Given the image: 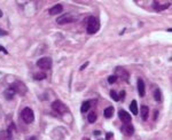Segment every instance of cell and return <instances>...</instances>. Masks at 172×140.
<instances>
[{
  "label": "cell",
  "mask_w": 172,
  "mask_h": 140,
  "mask_svg": "<svg viewBox=\"0 0 172 140\" xmlns=\"http://www.w3.org/2000/svg\"><path fill=\"white\" fill-rule=\"evenodd\" d=\"M87 32L90 33V35H93L95 32H98L100 29V22L99 20L95 18V16H91L88 18L87 20Z\"/></svg>",
  "instance_id": "1"
},
{
  "label": "cell",
  "mask_w": 172,
  "mask_h": 140,
  "mask_svg": "<svg viewBox=\"0 0 172 140\" xmlns=\"http://www.w3.org/2000/svg\"><path fill=\"white\" fill-rule=\"evenodd\" d=\"M10 88L14 90L15 94H18V95H25V93L28 92V88L25 86V84L23 83V82H20V80L14 82L10 85Z\"/></svg>",
  "instance_id": "2"
},
{
  "label": "cell",
  "mask_w": 172,
  "mask_h": 140,
  "mask_svg": "<svg viewBox=\"0 0 172 140\" xmlns=\"http://www.w3.org/2000/svg\"><path fill=\"white\" fill-rule=\"evenodd\" d=\"M52 109L59 115H64L65 113H68V107L60 100H56L52 103Z\"/></svg>",
  "instance_id": "3"
},
{
  "label": "cell",
  "mask_w": 172,
  "mask_h": 140,
  "mask_svg": "<svg viewBox=\"0 0 172 140\" xmlns=\"http://www.w3.org/2000/svg\"><path fill=\"white\" fill-rule=\"evenodd\" d=\"M21 117H22V119L24 121V123H26V124H30V123H32L34 121L33 111H32V109L29 108V107H26V108H24V109L22 110Z\"/></svg>",
  "instance_id": "4"
},
{
  "label": "cell",
  "mask_w": 172,
  "mask_h": 140,
  "mask_svg": "<svg viewBox=\"0 0 172 140\" xmlns=\"http://www.w3.org/2000/svg\"><path fill=\"white\" fill-rule=\"evenodd\" d=\"M76 20H77V16H76V15H73V14H71V13H67L57 18L56 22L59 23V24H68V23L75 22Z\"/></svg>",
  "instance_id": "5"
},
{
  "label": "cell",
  "mask_w": 172,
  "mask_h": 140,
  "mask_svg": "<svg viewBox=\"0 0 172 140\" xmlns=\"http://www.w3.org/2000/svg\"><path fill=\"white\" fill-rule=\"evenodd\" d=\"M37 66L43 70H48L52 68V59L51 57H41L37 61Z\"/></svg>",
  "instance_id": "6"
},
{
  "label": "cell",
  "mask_w": 172,
  "mask_h": 140,
  "mask_svg": "<svg viewBox=\"0 0 172 140\" xmlns=\"http://www.w3.org/2000/svg\"><path fill=\"white\" fill-rule=\"evenodd\" d=\"M116 76L117 78L119 77L120 79H123L124 82H129V78H130V74L124 69V68H122V67H118L116 68Z\"/></svg>",
  "instance_id": "7"
},
{
  "label": "cell",
  "mask_w": 172,
  "mask_h": 140,
  "mask_svg": "<svg viewBox=\"0 0 172 140\" xmlns=\"http://www.w3.org/2000/svg\"><path fill=\"white\" fill-rule=\"evenodd\" d=\"M120 130H122V132L124 133L125 136H129V137L132 136L134 133V127L131 123H124L122 125V127H120Z\"/></svg>",
  "instance_id": "8"
},
{
  "label": "cell",
  "mask_w": 172,
  "mask_h": 140,
  "mask_svg": "<svg viewBox=\"0 0 172 140\" xmlns=\"http://www.w3.org/2000/svg\"><path fill=\"white\" fill-rule=\"evenodd\" d=\"M118 117H119V119L122 121L123 123H131V115L127 113V111H125V110H119L118 111Z\"/></svg>",
  "instance_id": "9"
},
{
  "label": "cell",
  "mask_w": 172,
  "mask_h": 140,
  "mask_svg": "<svg viewBox=\"0 0 172 140\" xmlns=\"http://www.w3.org/2000/svg\"><path fill=\"white\" fill-rule=\"evenodd\" d=\"M137 86H138V92H139V95L145 96V92H146V85H145V82H143L141 78L138 79Z\"/></svg>",
  "instance_id": "10"
},
{
  "label": "cell",
  "mask_w": 172,
  "mask_h": 140,
  "mask_svg": "<svg viewBox=\"0 0 172 140\" xmlns=\"http://www.w3.org/2000/svg\"><path fill=\"white\" fill-rule=\"evenodd\" d=\"M153 7H154L155 10L161 12V10H164V9H166L168 7H170V2H166V4L161 5L158 1H155V2H153Z\"/></svg>",
  "instance_id": "11"
},
{
  "label": "cell",
  "mask_w": 172,
  "mask_h": 140,
  "mask_svg": "<svg viewBox=\"0 0 172 140\" xmlns=\"http://www.w3.org/2000/svg\"><path fill=\"white\" fill-rule=\"evenodd\" d=\"M63 12V7H62V5L57 4L55 6H53L51 9H49V14L51 15H57V14H60Z\"/></svg>",
  "instance_id": "12"
},
{
  "label": "cell",
  "mask_w": 172,
  "mask_h": 140,
  "mask_svg": "<svg viewBox=\"0 0 172 140\" xmlns=\"http://www.w3.org/2000/svg\"><path fill=\"white\" fill-rule=\"evenodd\" d=\"M14 95H15V92H14V90L10 86H9L8 88H6L4 92V96L5 99H7V100H12L14 98Z\"/></svg>",
  "instance_id": "13"
},
{
  "label": "cell",
  "mask_w": 172,
  "mask_h": 140,
  "mask_svg": "<svg viewBox=\"0 0 172 140\" xmlns=\"http://www.w3.org/2000/svg\"><path fill=\"white\" fill-rule=\"evenodd\" d=\"M140 114H141V117L143 121H147V118H148V115H149V108L147 107V106L142 105L141 108H140Z\"/></svg>",
  "instance_id": "14"
},
{
  "label": "cell",
  "mask_w": 172,
  "mask_h": 140,
  "mask_svg": "<svg viewBox=\"0 0 172 140\" xmlns=\"http://www.w3.org/2000/svg\"><path fill=\"white\" fill-rule=\"evenodd\" d=\"M91 106H92V101H91V100L85 101V102H83L82 108H80V110H82V113H86L87 110H90Z\"/></svg>",
  "instance_id": "15"
},
{
  "label": "cell",
  "mask_w": 172,
  "mask_h": 140,
  "mask_svg": "<svg viewBox=\"0 0 172 140\" xmlns=\"http://www.w3.org/2000/svg\"><path fill=\"white\" fill-rule=\"evenodd\" d=\"M0 140H12V134H10V131L7 132H1L0 133Z\"/></svg>",
  "instance_id": "16"
},
{
  "label": "cell",
  "mask_w": 172,
  "mask_h": 140,
  "mask_svg": "<svg viewBox=\"0 0 172 140\" xmlns=\"http://www.w3.org/2000/svg\"><path fill=\"white\" fill-rule=\"evenodd\" d=\"M103 114H104V117L107 118L112 117V115H114V107H108V108H106L104 111H103Z\"/></svg>",
  "instance_id": "17"
},
{
  "label": "cell",
  "mask_w": 172,
  "mask_h": 140,
  "mask_svg": "<svg viewBox=\"0 0 172 140\" xmlns=\"http://www.w3.org/2000/svg\"><path fill=\"white\" fill-rule=\"evenodd\" d=\"M130 109L132 111V114L133 115H138V105H137V101L133 100L131 102V105H130Z\"/></svg>",
  "instance_id": "18"
},
{
  "label": "cell",
  "mask_w": 172,
  "mask_h": 140,
  "mask_svg": "<svg viewBox=\"0 0 172 140\" xmlns=\"http://www.w3.org/2000/svg\"><path fill=\"white\" fill-rule=\"evenodd\" d=\"M154 98L157 102H161V101H162V93H161V90H159V88H156V90H155Z\"/></svg>",
  "instance_id": "19"
},
{
  "label": "cell",
  "mask_w": 172,
  "mask_h": 140,
  "mask_svg": "<svg viewBox=\"0 0 172 140\" xmlns=\"http://www.w3.org/2000/svg\"><path fill=\"white\" fill-rule=\"evenodd\" d=\"M33 78L36 80H41V79L46 78V74L45 72H37V74L33 75Z\"/></svg>",
  "instance_id": "20"
},
{
  "label": "cell",
  "mask_w": 172,
  "mask_h": 140,
  "mask_svg": "<svg viewBox=\"0 0 172 140\" xmlns=\"http://www.w3.org/2000/svg\"><path fill=\"white\" fill-rule=\"evenodd\" d=\"M87 119H88V122H90V123H94L95 121H96V114H95L94 111L90 113V114H88V117H87Z\"/></svg>",
  "instance_id": "21"
},
{
  "label": "cell",
  "mask_w": 172,
  "mask_h": 140,
  "mask_svg": "<svg viewBox=\"0 0 172 140\" xmlns=\"http://www.w3.org/2000/svg\"><path fill=\"white\" fill-rule=\"evenodd\" d=\"M110 96H111L112 99L115 101H119V98H118V94H117L116 91H114V90H111L110 91Z\"/></svg>",
  "instance_id": "22"
},
{
  "label": "cell",
  "mask_w": 172,
  "mask_h": 140,
  "mask_svg": "<svg viewBox=\"0 0 172 140\" xmlns=\"http://www.w3.org/2000/svg\"><path fill=\"white\" fill-rule=\"evenodd\" d=\"M117 77L115 76V75H112V76H109L108 77V82H109V84H114V83H116V80H117Z\"/></svg>",
  "instance_id": "23"
},
{
  "label": "cell",
  "mask_w": 172,
  "mask_h": 140,
  "mask_svg": "<svg viewBox=\"0 0 172 140\" xmlns=\"http://www.w3.org/2000/svg\"><path fill=\"white\" fill-rule=\"evenodd\" d=\"M124 96H125V92H124V91H122V92H120V94L118 95V98H119V101L123 100V99H124Z\"/></svg>",
  "instance_id": "24"
},
{
  "label": "cell",
  "mask_w": 172,
  "mask_h": 140,
  "mask_svg": "<svg viewBox=\"0 0 172 140\" xmlns=\"http://www.w3.org/2000/svg\"><path fill=\"white\" fill-rule=\"evenodd\" d=\"M112 137V132H108L107 136H106V140H109Z\"/></svg>",
  "instance_id": "25"
},
{
  "label": "cell",
  "mask_w": 172,
  "mask_h": 140,
  "mask_svg": "<svg viewBox=\"0 0 172 140\" xmlns=\"http://www.w3.org/2000/svg\"><path fill=\"white\" fill-rule=\"evenodd\" d=\"M0 52H4L5 54H7V53H8V52H7V51H6V48L2 47V46H0Z\"/></svg>",
  "instance_id": "26"
},
{
  "label": "cell",
  "mask_w": 172,
  "mask_h": 140,
  "mask_svg": "<svg viewBox=\"0 0 172 140\" xmlns=\"http://www.w3.org/2000/svg\"><path fill=\"white\" fill-rule=\"evenodd\" d=\"M87 66H88V62H86V63H85V64H84V66L80 67V70H84Z\"/></svg>",
  "instance_id": "27"
},
{
  "label": "cell",
  "mask_w": 172,
  "mask_h": 140,
  "mask_svg": "<svg viewBox=\"0 0 172 140\" xmlns=\"http://www.w3.org/2000/svg\"><path fill=\"white\" fill-rule=\"evenodd\" d=\"M28 140H36V137H30Z\"/></svg>",
  "instance_id": "28"
},
{
  "label": "cell",
  "mask_w": 172,
  "mask_h": 140,
  "mask_svg": "<svg viewBox=\"0 0 172 140\" xmlns=\"http://www.w3.org/2000/svg\"><path fill=\"white\" fill-rule=\"evenodd\" d=\"M0 35H6V32H5V31H2V30H0Z\"/></svg>",
  "instance_id": "29"
},
{
  "label": "cell",
  "mask_w": 172,
  "mask_h": 140,
  "mask_svg": "<svg viewBox=\"0 0 172 140\" xmlns=\"http://www.w3.org/2000/svg\"><path fill=\"white\" fill-rule=\"evenodd\" d=\"M94 134H95V136H99L100 132H99V131H95V132H94Z\"/></svg>",
  "instance_id": "30"
},
{
  "label": "cell",
  "mask_w": 172,
  "mask_h": 140,
  "mask_svg": "<svg viewBox=\"0 0 172 140\" xmlns=\"http://www.w3.org/2000/svg\"><path fill=\"white\" fill-rule=\"evenodd\" d=\"M84 140H88V139H87V138H85V139H84Z\"/></svg>",
  "instance_id": "31"
}]
</instances>
